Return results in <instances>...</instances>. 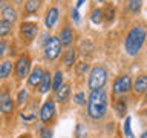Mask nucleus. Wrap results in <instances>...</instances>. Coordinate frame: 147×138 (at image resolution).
<instances>
[{
    "label": "nucleus",
    "instance_id": "72a5a7b5",
    "mask_svg": "<svg viewBox=\"0 0 147 138\" xmlns=\"http://www.w3.org/2000/svg\"><path fill=\"white\" fill-rule=\"evenodd\" d=\"M14 2H16L17 5H20V3H23V2H25V0H14Z\"/></svg>",
    "mask_w": 147,
    "mask_h": 138
},
{
    "label": "nucleus",
    "instance_id": "c9c22d12",
    "mask_svg": "<svg viewBox=\"0 0 147 138\" xmlns=\"http://www.w3.org/2000/svg\"><path fill=\"white\" fill-rule=\"evenodd\" d=\"M18 138H31L29 135H22V137H18Z\"/></svg>",
    "mask_w": 147,
    "mask_h": 138
},
{
    "label": "nucleus",
    "instance_id": "9b49d317",
    "mask_svg": "<svg viewBox=\"0 0 147 138\" xmlns=\"http://www.w3.org/2000/svg\"><path fill=\"white\" fill-rule=\"evenodd\" d=\"M58 20V9L57 8H51L48 14H46V20H45V25L46 28H52Z\"/></svg>",
    "mask_w": 147,
    "mask_h": 138
},
{
    "label": "nucleus",
    "instance_id": "393cba45",
    "mask_svg": "<svg viewBox=\"0 0 147 138\" xmlns=\"http://www.w3.org/2000/svg\"><path fill=\"white\" fill-rule=\"evenodd\" d=\"M124 132H126V135L129 138H135V135L132 133V129H130V117H127L126 121H124Z\"/></svg>",
    "mask_w": 147,
    "mask_h": 138
},
{
    "label": "nucleus",
    "instance_id": "f03ea898",
    "mask_svg": "<svg viewBox=\"0 0 147 138\" xmlns=\"http://www.w3.org/2000/svg\"><path fill=\"white\" fill-rule=\"evenodd\" d=\"M146 37H147V31H146L144 26H141V25L133 26L132 29L129 31L126 40H124L126 52L129 55H136L140 52V49L142 48V45H144Z\"/></svg>",
    "mask_w": 147,
    "mask_h": 138
},
{
    "label": "nucleus",
    "instance_id": "4468645a",
    "mask_svg": "<svg viewBox=\"0 0 147 138\" xmlns=\"http://www.w3.org/2000/svg\"><path fill=\"white\" fill-rule=\"evenodd\" d=\"M147 91V75H140L135 80V92L136 94H142Z\"/></svg>",
    "mask_w": 147,
    "mask_h": 138
},
{
    "label": "nucleus",
    "instance_id": "aec40b11",
    "mask_svg": "<svg viewBox=\"0 0 147 138\" xmlns=\"http://www.w3.org/2000/svg\"><path fill=\"white\" fill-rule=\"evenodd\" d=\"M63 85V72L61 71H58V72H55V75H54V81H52V87H54V91L57 92L60 89V86Z\"/></svg>",
    "mask_w": 147,
    "mask_h": 138
},
{
    "label": "nucleus",
    "instance_id": "f3484780",
    "mask_svg": "<svg viewBox=\"0 0 147 138\" xmlns=\"http://www.w3.org/2000/svg\"><path fill=\"white\" fill-rule=\"evenodd\" d=\"M12 71V63L11 62H3L0 63V78H6Z\"/></svg>",
    "mask_w": 147,
    "mask_h": 138
},
{
    "label": "nucleus",
    "instance_id": "39448f33",
    "mask_svg": "<svg viewBox=\"0 0 147 138\" xmlns=\"http://www.w3.org/2000/svg\"><path fill=\"white\" fill-rule=\"evenodd\" d=\"M130 89H132V80H130V77H129V75L118 77L117 80H115V83H113V92H115V94H118V95L127 94Z\"/></svg>",
    "mask_w": 147,
    "mask_h": 138
},
{
    "label": "nucleus",
    "instance_id": "412c9836",
    "mask_svg": "<svg viewBox=\"0 0 147 138\" xmlns=\"http://www.w3.org/2000/svg\"><path fill=\"white\" fill-rule=\"evenodd\" d=\"M115 109H117V114L118 115H123L126 114V110H127V104H126V100L124 98H119L118 101H117V104H115Z\"/></svg>",
    "mask_w": 147,
    "mask_h": 138
},
{
    "label": "nucleus",
    "instance_id": "c85d7f7f",
    "mask_svg": "<svg viewBox=\"0 0 147 138\" xmlns=\"http://www.w3.org/2000/svg\"><path fill=\"white\" fill-rule=\"evenodd\" d=\"M26 91L25 89H23V91H20V94H18V98H17V103L18 104H23V103H25V100H26Z\"/></svg>",
    "mask_w": 147,
    "mask_h": 138
},
{
    "label": "nucleus",
    "instance_id": "423d86ee",
    "mask_svg": "<svg viewBox=\"0 0 147 138\" xmlns=\"http://www.w3.org/2000/svg\"><path fill=\"white\" fill-rule=\"evenodd\" d=\"M38 32V26L37 23H32V22H23L20 25V34L25 40H34V37L37 35Z\"/></svg>",
    "mask_w": 147,
    "mask_h": 138
},
{
    "label": "nucleus",
    "instance_id": "7c9ffc66",
    "mask_svg": "<svg viewBox=\"0 0 147 138\" xmlns=\"http://www.w3.org/2000/svg\"><path fill=\"white\" fill-rule=\"evenodd\" d=\"M72 18H74V22H75V23H78V22H80V16H78V11H77V9H72Z\"/></svg>",
    "mask_w": 147,
    "mask_h": 138
},
{
    "label": "nucleus",
    "instance_id": "a211bd4d",
    "mask_svg": "<svg viewBox=\"0 0 147 138\" xmlns=\"http://www.w3.org/2000/svg\"><path fill=\"white\" fill-rule=\"evenodd\" d=\"M38 5H40V0H28L25 3V12L26 14H32L38 9Z\"/></svg>",
    "mask_w": 147,
    "mask_h": 138
},
{
    "label": "nucleus",
    "instance_id": "9d476101",
    "mask_svg": "<svg viewBox=\"0 0 147 138\" xmlns=\"http://www.w3.org/2000/svg\"><path fill=\"white\" fill-rule=\"evenodd\" d=\"M2 16H3V20H5V22H8V23H11V25L17 20V17H18V16H17L16 8H12L11 5H8V6L3 9Z\"/></svg>",
    "mask_w": 147,
    "mask_h": 138
},
{
    "label": "nucleus",
    "instance_id": "b1692460",
    "mask_svg": "<svg viewBox=\"0 0 147 138\" xmlns=\"http://www.w3.org/2000/svg\"><path fill=\"white\" fill-rule=\"evenodd\" d=\"M9 32H11V23L0 20V37H5L6 34H9Z\"/></svg>",
    "mask_w": 147,
    "mask_h": 138
},
{
    "label": "nucleus",
    "instance_id": "2f4dec72",
    "mask_svg": "<svg viewBox=\"0 0 147 138\" xmlns=\"http://www.w3.org/2000/svg\"><path fill=\"white\" fill-rule=\"evenodd\" d=\"M87 68H89V64H87V63H80V68H78V72H80V74L86 72V71H87Z\"/></svg>",
    "mask_w": 147,
    "mask_h": 138
},
{
    "label": "nucleus",
    "instance_id": "f8f14e48",
    "mask_svg": "<svg viewBox=\"0 0 147 138\" xmlns=\"http://www.w3.org/2000/svg\"><path fill=\"white\" fill-rule=\"evenodd\" d=\"M41 78H43V69H41V68H35L34 71H32L31 77H29V85L31 86H40Z\"/></svg>",
    "mask_w": 147,
    "mask_h": 138
},
{
    "label": "nucleus",
    "instance_id": "6ab92c4d",
    "mask_svg": "<svg viewBox=\"0 0 147 138\" xmlns=\"http://www.w3.org/2000/svg\"><path fill=\"white\" fill-rule=\"evenodd\" d=\"M127 9L132 14H138L141 9V0H127Z\"/></svg>",
    "mask_w": 147,
    "mask_h": 138
},
{
    "label": "nucleus",
    "instance_id": "bb28decb",
    "mask_svg": "<svg viewBox=\"0 0 147 138\" xmlns=\"http://www.w3.org/2000/svg\"><path fill=\"white\" fill-rule=\"evenodd\" d=\"M40 135H41V138H51L52 137V131L49 127H43L40 131Z\"/></svg>",
    "mask_w": 147,
    "mask_h": 138
},
{
    "label": "nucleus",
    "instance_id": "58836bf2",
    "mask_svg": "<svg viewBox=\"0 0 147 138\" xmlns=\"http://www.w3.org/2000/svg\"><path fill=\"white\" fill-rule=\"evenodd\" d=\"M98 2H106V0H98Z\"/></svg>",
    "mask_w": 147,
    "mask_h": 138
},
{
    "label": "nucleus",
    "instance_id": "4c0bfd02",
    "mask_svg": "<svg viewBox=\"0 0 147 138\" xmlns=\"http://www.w3.org/2000/svg\"><path fill=\"white\" fill-rule=\"evenodd\" d=\"M146 100H147V91H146Z\"/></svg>",
    "mask_w": 147,
    "mask_h": 138
},
{
    "label": "nucleus",
    "instance_id": "4be33fe9",
    "mask_svg": "<svg viewBox=\"0 0 147 138\" xmlns=\"http://www.w3.org/2000/svg\"><path fill=\"white\" fill-rule=\"evenodd\" d=\"M75 58H77L75 49H69L66 52V57H64V63H66V66H72L74 62H75Z\"/></svg>",
    "mask_w": 147,
    "mask_h": 138
},
{
    "label": "nucleus",
    "instance_id": "473e14b6",
    "mask_svg": "<svg viewBox=\"0 0 147 138\" xmlns=\"http://www.w3.org/2000/svg\"><path fill=\"white\" fill-rule=\"evenodd\" d=\"M84 2H86V0H78V2H77V8H80V6H81V5L84 3Z\"/></svg>",
    "mask_w": 147,
    "mask_h": 138
},
{
    "label": "nucleus",
    "instance_id": "f704fd0d",
    "mask_svg": "<svg viewBox=\"0 0 147 138\" xmlns=\"http://www.w3.org/2000/svg\"><path fill=\"white\" fill-rule=\"evenodd\" d=\"M141 138H147V131H146V132H142V135H141Z\"/></svg>",
    "mask_w": 147,
    "mask_h": 138
},
{
    "label": "nucleus",
    "instance_id": "cd10ccee",
    "mask_svg": "<svg viewBox=\"0 0 147 138\" xmlns=\"http://www.w3.org/2000/svg\"><path fill=\"white\" fill-rule=\"evenodd\" d=\"M74 100H75L78 104H84V103H86V98H84V94H83V92L77 94L75 97H74Z\"/></svg>",
    "mask_w": 147,
    "mask_h": 138
},
{
    "label": "nucleus",
    "instance_id": "2eb2a0df",
    "mask_svg": "<svg viewBox=\"0 0 147 138\" xmlns=\"http://www.w3.org/2000/svg\"><path fill=\"white\" fill-rule=\"evenodd\" d=\"M51 86H52L51 74L49 72H43V78H41V83H40V92H41V94H46V92L49 91Z\"/></svg>",
    "mask_w": 147,
    "mask_h": 138
},
{
    "label": "nucleus",
    "instance_id": "a878e982",
    "mask_svg": "<svg viewBox=\"0 0 147 138\" xmlns=\"http://www.w3.org/2000/svg\"><path fill=\"white\" fill-rule=\"evenodd\" d=\"M103 16H106V20L112 22V20H113V16H115V9L110 8V6H107V8L103 11Z\"/></svg>",
    "mask_w": 147,
    "mask_h": 138
},
{
    "label": "nucleus",
    "instance_id": "c756f323",
    "mask_svg": "<svg viewBox=\"0 0 147 138\" xmlns=\"http://www.w3.org/2000/svg\"><path fill=\"white\" fill-rule=\"evenodd\" d=\"M6 52V41L5 40H0V57Z\"/></svg>",
    "mask_w": 147,
    "mask_h": 138
},
{
    "label": "nucleus",
    "instance_id": "7ed1b4c3",
    "mask_svg": "<svg viewBox=\"0 0 147 138\" xmlns=\"http://www.w3.org/2000/svg\"><path fill=\"white\" fill-rule=\"evenodd\" d=\"M106 81H107V71L103 66H95L89 75V87L92 91L101 89L106 85Z\"/></svg>",
    "mask_w": 147,
    "mask_h": 138
},
{
    "label": "nucleus",
    "instance_id": "0eeeda50",
    "mask_svg": "<svg viewBox=\"0 0 147 138\" xmlns=\"http://www.w3.org/2000/svg\"><path fill=\"white\" fill-rule=\"evenodd\" d=\"M29 69H31V60H29V57H28V55H22V57L17 60V64H16L17 77H18V78L28 77Z\"/></svg>",
    "mask_w": 147,
    "mask_h": 138
},
{
    "label": "nucleus",
    "instance_id": "f257e3e1",
    "mask_svg": "<svg viewBox=\"0 0 147 138\" xmlns=\"http://www.w3.org/2000/svg\"><path fill=\"white\" fill-rule=\"evenodd\" d=\"M107 110V94L103 89L92 91L89 97V106H87V114L92 120H101Z\"/></svg>",
    "mask_w": 147,
    "mask_h": 138
},
{
    "label": "nucleus",
    "instance_id": "e433bc0d",
    "mask_svg": "<svg viewBox=\"0 0 147 138\" xmlns=\"http://www.w3.org/2000/svg\"><path fill=\"white\" fill-rule=\"evenodd\" d=\"M144 115H146V117H147V109H144Z\"/></svg>",
    "mask_w": 147,
    "mask_h": 138
},
{
    "label": "nucleus",
    "instance_id": "20e7f679",
    "mask_svg": "<svg viewBox=\"0 0 147 138\" xmlns=\"http://www.w3.org/2000/svg\"><path fill=\"white\" fill-rule=\"evenodd\" d=\"M60 51H61L60 39H57V37H49L45 43V57L48 60H55L60 55Z\"/></svg>",
    "mask_w": 147,
    "mask_h": 138
},
{
    "label": "nucleus",
    "instance_id": "1a4fd4ad",
    "mask_svg": "<svg viewBox=\"0 0 147 138\" xmlns=\"http://www.w3.org/2000/svg\"><path fill=\"white\" fill-rule=\"evenodd\" d=\"M0 110H2L3 114H11L14 110L12 98L8 92H2V94H0Z\"/></svg>",
    "mask_w": 147,
    "mask_h": 138
},
{
    "label": "nucleus",
    "instance_id": "5701e85b",
    "mask_svg": "<svg viewBox=\"0 0 147 138\" xmlns=\"http://www.w3.org/2000/svg\"><path fill=\"white\" fill-rule=\"evenodd\" d=\"M90 20L94 22L95 25L101 23V20H103V9H94L90 14Z\"/></svg>",
    "mask_w": 147,
    "mask_h": 138
},
{
    "label": "nucleus",
    "instance_id": "dca6fc26",
    "mask_svg": "<svg viewBox=\"0 0 147 138\" xmlns=\"http://www.w3.org/2000/svg\"><path fill=\"white\" fill-rule=\"evenodd\" d=\"M69 92H71V87L69 85H61L60 86V89L57 91V98L58 101H66L69 98Z\"/></svg>",
    "mask_w": 147,
    "mask_h": 138
},
{
    "label": "nucleus",
    "instance_id": "ddd939ff",
    "mask_svg": "<svg viewBox=\"0 0 147 138\" xmlns=\"http://www.w3.org/2000/svg\"><path fill=\"white\" fill-rule=\"evenodd\" d=\"M72 40H74V32L72 29L69 26H66L64 29L61 31V37H60V43L64 45V46H69L72 43Z\"/></svg>",
    "mask_w": 147,
    "mask_h": 138
},
{
    "label": "nucleus",
    "instance_id": "6e6552de",
    "mask_svg": "<svg viewBox=\"0 0 147 138\" xmlns=\"http://www.w3.org/2000/svg\"><path fill=\"white\" fill-rule=\"evenodd\" d=\"M54 114H55V104L52 100H48L46 103L41 106V110H40V120L43 123H48L54 118Z\"/></svg>",
    "mask_w": 147,
    "mask_h": 138
}]
</instances>
